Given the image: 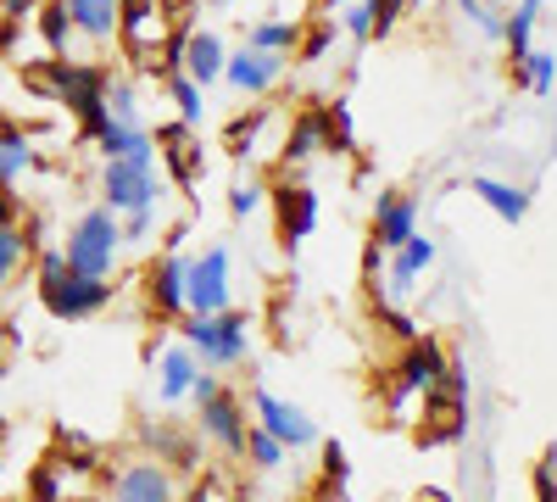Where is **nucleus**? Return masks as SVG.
I'll use <instances>...</instances> for the list:
<instances>
[{"instance_id": "f257e3e1", "label": "nucleus", "mask_w": 557, "mask_h": 502, "mask_svg": "<svg viewBox=\"0 0 557 502\" xmlns=\"http://www.w3.org/2000/svg\"><path fill=\"white\" fill-rule=\"evenodd\" d=\"M112 285L107 280H89V273H73L62 262V246H45L39 252V302L45 313L57 318V325H84V318H96L112 307Z\"/></svg>"}, {"instance_id": "f03ea898", "label": "nucleus", "mask_w": 557, "mask_h": 502, "mask_svg": "<svg viewBox=\"0 0 557 502\" xmlns=\"http://www.w3.org/2000/svg\"><path fill=\"white\" fill-rule=\"evenodd\" d=\"M184 346L196 352L201 369H240L251 357V318L223 307V313H184Z\"/></svg>"}, {"instance_id": "7ed1b4c3", "label": "nucleus", "mask_w": 557, "mask_h": 502, "mask_svg": "<svg viewBox=\"0 0 557 502\" xmlns=\"http://www.w3.org/2000/svg\"><path fill=\"white\" fill-rule=\"evenodd\" d=\"M62 262L73 273H89V280H112L123 262V218L112 207H89L78 212V223L62 241Z\"/></svg>"}, {"instance_id": "20e7f679", "label": "nucleus", "mask_w": 557, "mask_h": 502, "mask_svg": "<svg viewBox=\"0 0 557 502\" xmlns=\"http://www.w3.org/2000/svg\"><path fill=\"white\" fill-rule=\"evenodd\" d=\"M39 84L78 118L84 140L107 123V68H89V62H67V57H51L39 73Z\"/></svg>"}, {"instance_id": "39448f33", "label": "nucleus", "mask_w": 557, "mask_h": 502, "mask_svg": "<svg viewBox=\"0 0 557 502\" xmlns=\"http://www.w3.org/2000/svg\"><path fill=\"white\" fill-rule=\"evenodd\" d=\"M168 179L157 173V157H112L101 162V207H112L117 218L134 207H162Z\"/></svg>"}, {"instance_id": "423d86ee", "label": "nucleus", "mask_w": 557, "mask_h": 502, "mask_svg": "<svg viewBox=\"0 0 557 502\" xmlns=\"http://www.w3.org/2000/svg\"><path fill=\"white\" fill-rule=\"evenodd\" d=\"M441 375H446V352H441L435 341H407V357L396 363L391 380H385V407L401 419V414H407V402H412V396H424V391H435Z\"/></svg>"}, {"instance_id": "0eeeda50", "label": "nucleus", "mask_w": 557, "mask_h": 502, "mask_svg": "<svg viewBox=\"0 0 557 502\" xmlns=\"http://www.w3.org/2000/svg\"><path fill=\"white\" fill-rule=\"evenodd\" d=\"M251 425H262L273 441H285V452H307V446L323 441V436H318V419L307 414V407L273 396V391H262V385L251 391Z\"/></svg>"}, {"instance_id": "6e6552de", "label": "nucleus", "mask_w": 557, "mask_h": 502, "mask_svg": "<svg viewBox=\"0 0 557 502\" xmlns=\"http://www.w3.org/2000/svg\"><path fill=\"white\" fill-rule=\"evenodd\" d=\"M190 313H223L235 307V257L228 246H207L201 257H190V291H184Z\"/></svg>"}, {"instance_id": "1a4fd4ad", "label": "nucleus", "mask_w": 557, "mask_h": 502, "mask_svg": "<svg viewBox=\"0 0 557 502\" xmlns=\"http://www.w3.org/2000/svg\"><path fill=\"white\" fill-rule=\"evenodd\" d=\"M196 419H201V436H207L218 452H228V458H240V452H246L251 419H246V402H240L235 391H212L207 402H196Z\"/></svg>"}, {"instance_id": "9d476101", "label": "nucleus", "mask_w": 557, "mask_h": 502, "mask_svg": "<svg viewBox=\"0 0 557 502\" xmlns=\"http://www.w3.org/2000/svg\"><path fill=\"white\" fill-rule=\"evenodd\" d=\"M285 68H290V57L240 45V51H228V62H223V84L235 89V96H268V89L285 78Z\"/></svg>"}, {"instance_id": "9b49d317", "label": "nucleus", "mask_w": 557, "mask_h": 502, "mask_svg": "<svg viewBox=\"0 0 557 502\" xmlns=\"http://www.w3.org/2000/svg\"><path fill=\"white\" fill-rule=\"evenodd\" d=\"M268 201H273V218H278V246L285 252H296L312 230H318V191L312 185H273L268 191Z\"/></svg>"}, {"instance_id": "f8f14e48", "label": "nucleus", "mask_w": 557, "mask_h": 502, "mask_svg": "<svg viewBox=\"0 0 557 502\" xmlns=\"http://www.w3.org/2000/svg\"><path fill=\"white\" fill-rule=\"evenodd\" d=\"M107 502H178V486H173L162 458H134L112 475Z\"/></svg>"}, {"instance_id": "ddd939ff", "label": "nucleus", "mask_w": 557, "mask_h": 502, "mask_svg": "<svg viewBox=\"0 0 557 502\" xmlns=\"http://www.w3.org/2000/svg\"><path fill=\"white\" fill-rule=\"evenodd\" d=\"M184 291H190V257H184V252H162L151 262V273H146V296H151L157 318H184V313H190Z\"/></svg>"}, {"instance_id": "4468645a", "label": "nucleus", "mask_w": 557, "mask_h": 502, "mask_svg": "<svg viewBox=\"0 0 557 502\" xmlns=\"http://www.w3.org/2000/svg\"><path fill=\"white\" fill-rule=\"evenodd\" d=\"M190 123H162L151 140L162 146V162H168V173H173V185L178 191H196V179H201V146L190 140Z\"/></svg>"}, {"instance_id": "2eb2a0df", "label": "nucleus", "mask_w": 557, "mask_h": 502, "mask_svg": "<svg viewBox=\"0 0 557 502\" xmlns=\"http://www.w3.org/2000/svg\"><path fill=\"white\" fill-rule=\"evenodd\" d=\"M412 235H418V201L401 196V191H380V201H374V246L396 252Z\"/></svg>"}, {"instance_id": "dca6fc26", "label": "nucleus", "mask_w": 557, "mask_h": 502, "mask_svg": "<svg viewBox=\"0 0 557 502\" xmlns=\"http://www.w3.org/2000/svg\"><path fill=\"white\" fill-rule=\"evenodd\" d=\"M162 34V0H117V39L134 57H157Z\"/></svg>"}, {"instance_id": "f3484780", "label": "nucleus", "mask_w": 557, "mask_h": 502, "mask_svg": "<svg viewBox=\"0 0 557 502\" xmlns=\"http://www.w3.org/2000/svg\"><path fill=\"white\" fill-rule=\"evenodd\" d=\"M385 257H391V268H385L391 296H412V291H418V280H424V268H435L441 246H435L430 235H412L407 246H396V252H385Z\"/></svg>"}, {"instance_id": "a211bd4d", "label": "nucleus", "mask_w": 557, "mask_h": 502, "mask_svg": "<svg viewBox=\"0 0 557 502\" xmlns=\"http://www.w3.org/2000/svg\"><path fill=\"white\" fill-rule=\"evenodd\" d=\"M223 62H228V45L218 28H190V39H184V73H190L201 89H212L223 78Z\"/></svg>"}, {"instance_id": "6ab92c4d", "label": "nucleus", "mask_w": 557, "mask_h": 502, "mask_svg": "<svg viewBox=\"0 0 557 502\" xmlns=\"http://www.w3.org/2000/svg\"><path fill=\"white\" fill-rule=\"evenodd\" d=\"M196 375H201V363H196V352L190 346H162V357H157V396L162 402H184L190 396V385H196Z\"/></svg>"}, {"instance_id": "aec40b11", "label": "nucleus", "mask_w": 557, "mask_h": 502, "mask_svg": "<svg viewBox=\"0 0 557 502\" xmlns=\"http://www.w3.org/2000/svg\"><path fill=\"white\" fill-rule=\"evenodd\" d=\"M62 12H67L73 34H84V39H96V45L117 39V0H62Z\"/></svg>"}, {"instance_id": "412c9836", "label": "nucleus", "mask_w": 557, "mask_h": 502, "mask_svg": "<svg viewBox=\"0 0 557 502\" xmlns=\"http://www.w3.org/2000/svg\"><path fill=\"white\" fill-rule=\"evenodd\" d=\"M474 196H480L502 223H524V218H530V191H524V185H507V179L480 173V179H474Z\"/></svg>"}, {"instance_id": "4be33fe9", "label": "nucleus", "mask_w": 557, "mask_h": 502, "mask_svg": "<svg viewBox=\"0 0 557 502\" xmlns=\"http://www.w3.org/2000/svg\"><path fill=\"white\" fill-rule=\"evenodd\" d=\"M535 23H541V0H513L507 7V17H502V45H507V57H524V51H535Z\"/></svg>"}, {"instance_id": "5701e85b", "label": "nucleus", "mask_w": 557, "mask_h": 502, "mask_svg": "<svg viewBox=\"0 0 557 502\" xmlns=\"http://www.w3.org/2000/svg\"><path fill=\"white\" fill-rule=\"evenodd\" d=\"M34 162H39V151H34L28 134H23V128H12V123L0 128V191H12Z\"/></svg>"}, {"instance_id": "b1692460", "label": "nucleus", "mask_w": 557, "mask_h": 502, "mask_svg": "<svg viewBox=\"0 0 557 502\" xmlns=\"http://www.w3.org/2000/svg\"><path fill=\"white\" fill-rule=\"evenodd\" d=\"M312 118H318L323 151H351V101H346V96H341V101H323Z\"/></svg>"}, {"instance_id": "393cba45", "label": "nucleus", "mask_w": 557, "mask_h": 502, "mask_svg": "<svg viewBox=\"0 0 557 502\" xmlns=\"http://www.w3.org/2000/svg\"><path fill=\"white\" fill-rule=\"evenodd\" d=\"M296 39H301L296 17H262L246 34V45H257V51H278V57H296Z\"/></svg>"}, {"instance_id": "a878e982", "label": "nucleus", "mask_w": 557, "mask_h": 502, "mask_svg": "<svg viewBox=\"0 0 557 502\" xmlns=\"http://www.w3.org/2000/svg\"><path fill=\"white\" fill-rule=\"evenodd\" d=\"M34 23H39V39H45V57H67L73 23H67V12H62V0H45V7H34Z\"/></svg>"}, {"instance_id": "bb28decb", "label": "nucleus", "mask_w": 557, "mask_h": 502, "mask_svg": "<svg viewBox=\"0 0 557 502\" xmlns=\"http://www.w3.org/2000/svg\"><path fill=\"white\" fill-rule=\"evenodd\" d=\"M513 78L530 89V96H552V89H557V57L552 51H524L513 62Z\"/></svg>"}, {"instance_id": "cd10ccee", "label": "nucleus", "mask_w": 557, "mask_h": 502, "mask_svg": "<svg viewBox=\"0 0 557 502\" xmlns=\"http://www.w3.org/2000/svg\"><path fill=\"white\" fill-rule=\"evenodd\" d=\"M162 84H168V96H173V107H178V123L201 128V118H207V89H201L190 73H173V78H162Z\"/></svg>"}, {"instance_id": "c85d7f7f", "label": "nucleus", "mask_w": 557, "mask_h": 502, "mask_svg": "<svg viewBox=\"0 0 557 502\" xmlns=\"http://www.w3.org/2000/svg\"><path fill=\"white\" fill-rule=\"evenodd\" d=\"M318 151H323V140H318V118L307 112V118L290 123V134H285V146H278V157H285V168H301V162H312Z\"/></svg>"}, {"instance_id": "c756f323", "label": "nucleus", "mask_w": 557, "mask_h": 502, "mask_svg": "<svg viewBox=\"0 0 557 502\" xmlns=\"http://www.w3.org/2000/svg\"><path fill=\"white\" fill-rule=\"evenodd\" d=\"M28 252H34V246H28V235H23V223H0V291L12 285V273L23 268Z\"/></svg>"}, {"instance_id": "7c9ffc66", "label": "nucleus", "mask_w": 557, "mask_h": 502, "mask_svg": "<svg viewBox=\"0 0 557 502\" xmlns=\"http://www.w3.org/2000/svg\"><path fill=\"white\" fill-rule=\"evenodd\" d=\"M240 458H251V469L273 475L278 464H285V441H273L262 425H251V430H246V452H240Z\"/></svg>"}, {"instance_id": "2f4dec72", "label": "nucleus", "mask_w": 557, "mask_h": 502, "mask_svg": "<svg viewBox=\"0 0 557 502\" xmlns=\"http://www.w3.org/2000/svg\"><path fill=\"white\" fill-rule=\"evenodd\" d=\"M107 118H117V123H146V118H139V89H134V78H112V73H107Z\"/></svg>"}, {"instance_id": "473e14b6", "label": "nucleus", "mask_w": 557, "mask_h": 502, "mask_svg": "<svg viewBox=\"0 0 557 502\" xmlns=\"http://www.w3.org/2000/svg\"><path fill=\"white\" fill-rule=\"evenodd\" d=\"M341 34L368 45L374 39V0H351V7H341Z\"/></svg>"}, {"instance_id": "72a5a7b5", "label": "nucleus", "mask_w": 557, "mask_h": 502, "mask_svg": "<svg viewBox=\"0 0 557 502\" xmlns=\"http://www.w3.org/2000/svg\"><path fill=\"white\" fill-rule=\"evenodd\" d=\"M462 17H474V28H480L485 39H502L507 7H496V0H462Z\"/></svg>"}, {"instance_id": "f704fd0d", "label": "nucleus", "mask_w": 557, "mask_h": 502, "mask_svg": "<svg viewBox=\"0 0 557 502\" xmlns=\"http://www.w3.org/2000/svg\"><path fill=\"white\" fill-rule=\"evenodd\" d=\"M335 45V17H318L307 39H296V62H323V51Z\"/></svg>"}, {"instance_id": "c9c22d12", "label": "nucleus", "mask_w": 557, "mask_h": 502, "mask_svg": "<svg viewBox=\"0 0 557 502\" xmlns=\"http://www.w3.org/2000/svg\"><path fill=\"white\" fill-rule=\"evenodd\" d=\"M28 497L34 502H62V464H39L34 480H28Z\"/></svg>"}, {"instance_id": "e433bc0d", "label": "nucleus", "mask_w": 557, "mask_h": 502, "mask_svg": "<svg viewBox=\"0 0 557 502\" xmlns=\"http://www.w3.org/2000/svg\"><path fill=\"white\" fill-rule=\"evenodd\" d=\"M151 230H157V207H134V212H123V246L151 241Z\"/></svg>"}, {"instance_id": "4c0bfd02", "label": "nucleus", "mask_w": 557, "mask_h": 502, "mask_svg": "<svg viewBox=\"0 0 557 502\" xmlns=\"http://www.w3.org/2000/svg\"><path fill=\"white\" fill-rule=\"evenodd\" d=\"M262 201H268V191L257 185V179H240V185L228 191V212H235V218H251Z\"/></svg>"}, {"instance_id": "58836bf2", "label": "nucleus", "mask_w": 557, "mask_h": 502, "mask_svg": "<svg viewBox=\"0 0 557 502\" xmlns=\"http://www.w3.org/2000/svg\"><path fill=\"white\" fill-rule=\"evenodd\" d=\"M535 502H557V446H546L535 464Z\"/></svg>"}, {"instance_id": "ea45409f", "label": "nucleus", "mask_w": 557, "mask_h": 502, "mask_svg": "<svg viewBox=\"0 0 557 502\" xmlns=\"http://www.w3.org/2000/svg\"><path fill=\"white\" fill-rule=\"evenodd\" d=\"M262 118H268V112L257 107L251 118H240V123H228V151H235V157H246V151H251V140H257V128H262Z\"/></svg>"}, {"instance_id": "a19ab883", "label": "nucleus", "mask_w": 557, "mask_h": 502, "mask_svg": "<svg viewBox=\"0 0 557 502\" xmlns=\"http://www.w3.org/2000/svg\"><path fill=\"white\" fill-rule=\"evenodd\" d=\"M323 446V475H330L335 486H346L351 480V464H346V446L341 441H318Z\"/></svg>"}, {"instance_id": "79ce46f5", "label": "nucleus", "mask_w": 557, "mask_h": 502, "mask_svg": "<svg viewBox=\"0 0 557 502\" xmlns=\"http://www.w3.org/2000/svg\"><path fill=\"white\" fill-rule=\"evenodd\" d=\"M380 318H385V325H391V335H396V341H418V325H412L407 313H396V307H391L385 296H380Z\"/></svg>"}, {"instance_id": "37998d69", "label": "nucleus", "mask_w": 557, "mask_h": 502, "mask_svg": "<svg viewBox=\"0 0 557 502\" xmlns=\"http://www.w3.org/2000/svg\"><path fill=\"white\" fill-rule=\"evenodd\" d=\"M212 391H223V380H218V369H201V375H196V385H190V402H207Z\"/></svg>"}, {"instance_id": "c03bdc74", "label": "nucleus", "mask_w": 557, "mask_h": 502, "mask_svg": "<svg viewBox=\"0 0 557 502\" xmlns=\"http://www.w3.org/2000/svg\"><path fill=\"white\" fill-rule=\"evenodd\" d=\"M39 7V0H0V12H7V17H28Z\"/></svg>"}, {"instance_id": "a18cd8bd", "label": "nucleus", "mask_w": 557, "mask_h": 502, "mask_svg": "<svg viewBox=\"0 0 557 502\" xmlns=\"http://www.w3.org/2000/svg\"><path fill=\"white\" fill-rule=\"evenodd\" d=\"M190 7H218V12H228V7H240V0H190Z\"/></svg>"}, {"instance_id": "49530a36", "label": "nucleus", "mask_w": 557, "mask_h": 502, "mask_svg": "<svg viewBox=\"0 0 557 502\" xmlns=\"http://www.w3.org/2000/svg\"><path fill=\"white\" fill-rule=\"evenodd\" d=\"M323 7H330V12H341V7H351V0H323Z\"/></svg>"}, {"instance_id": "de8ad7c7", "label": "nucleus", "mask_w": 557, "mask_h": 502, "mask_svg": "<svg viewBox=\"0 0 557 502\" xmlns=\"http://www.w3.org/2000/svg\"><path fill=\"white\" fill-rule=\"evenodd\" d=\"M184 502H207V491H196V497H184Z\"/></svg>"}, {"instance_id": "09e8293b", "label": "nucleus", "mask_w": 557, "mask_h": 502, "mask_svg": "<svg viewBox=\"0 0 557 502\" xmlns=\"http://www.w3.org/2000/svg\"><path fill=\"white\" fill-rule=\"evenodd\" d=\"M496 7H513V0H496Z\"/></svg>"}]
</instances>
